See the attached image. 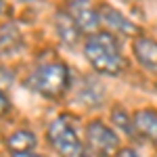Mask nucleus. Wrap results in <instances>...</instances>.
Returning <instances> with one entry per match:
<instances>
[{
	"label": "nucleus",
	"instance_id": "obj_1",
	"mask_svg": "<svg viewBox=\"0 0 157 157\" xmlns=\"http://www.w3.org/2000/svg\"><path fill=\"white\" fill-rule=\"evenodd\" d=\"M84 55L90 65L98 73L105 75H117L124 69V57L120 50V42L113 38L111 32H97L86 40Z\"/></svg>",
	"mask_w": 157,
	"mask_h": 157
},
{
	"label": "nucleus",
	"instance_id": "obj_2",
	"mask_svg": "<svg viewBox=\"0 0 157 157\" xmlns=\"http://www.w3.org/2000/svg\"><path fill=\"white\" fill-rule=\"evenodd\" d=\"M27 86L46 98H61L69 86V69L61 61L38 65L27 78Z\"/></svg>",
	"mask_w": 157,
	"mask_h": 157
},
{
	"label": "nucleus",
	"instance_id": "obj_3",
	"mask_svg": "<svg viewBox=\"0 0 157 157\" xmlns=\"http://www.w3.org/2000/svg\"><path fill=\"white\" fill-rule=\"evenodd\" d=\"M48 143L59 153V157H86V149L75 130V120L67 113L50 121Z\"/></svg>",
	"mask_w": 157,
	"mask_h": 157
},
{
	"label": "nucleus",
	"instance_id": "obj_4",
	"mask_svg": "<svg viewBox=\"0 0 157 157\" xmlns=\"http://www.w3.org/2000/svg\"><path fill=\"white\" fill-rule=\"evenodd\" d=\"M86 136H88V147L90 151L98 157H117L120 153V138L107 124L101 120H94L88 124L86 128Z\"/></svg>",
	"mask_w": 157,
	"mask_h": 157
},
{
	"label": "nucleus",
	"instance_id": "obj_5",
	"mask_svg": "<svg viewBox=\"0 0 157 157\" xmlns=\"http://www.w3.org/2000/svg\"><path fill=\"white\" fill-rule=\"evenodd\" d=\"M71 21L78 25L80 32H88V34H97L101 19H98V11L90 4V0H71L69 4V13Z\"/></svg>",
	"mask_w": 157,
	"mask_h": 157
},
{
	"label": "nucleus",
	"instance_id": "obj_6",
	"mask_svg": "<svg viewBox=\"0 0 157 157\" xmlns=\"http://www.w3.org/2000/svg\"><path fill=\"white\" fill-rule=\"evenodd\" d=\"M98 19H101L103 25H107V29H111V32H120L124 36H136L138 34V27L130 19H126L120 11L111 9L107 4L98 9Z\"/></svg>",
	"mask_w": 157,
	"mask_h": 157
},
{
	"label": "nucleus",
	"instance_id": "obj_7",
	"mask_svg": "<svg viewBox=\"0 0 157 157\" xmlns=\"http://www.w3.org/2000/svg\"><path fill=\"white\" fill-rule=\"evenodd\" d=\"M134 130L140 134L145 140L157 147V111L155 109H143L134 113Z\"/></svg>",
	"mask_w": 157,
	"mask_h": 157
},
{
	"label": "nucleus",
	"instance_id": "obj_8",
	"mask_svg": "<svg viewBox=\"0 0 157 157\" xmlns=\"http://www.w3.org/2000/svg\"><path fill=\"white\" fill-rule=\"evenodd\" d=\"M134 55H136L138 63L145 69L157 73V40L147 38V36L136 38V42H134Z\"/></svg>",
	"mask_w": 157,
	"mask_h": 157
},
{
	"label": "nucleus",
	"instance_id": "obj_9",
	"mask_svg": "<svg viewBox=\"0 0 157 157\" xmlns=\"http://www.w3.org/2000/svg\"><path fill=\"white\" fill-rule=\"evenodd\" d=\"M23 46V40L19 29L13 23H6L0 27V57H11L15 52H19Z\"/></svg>",
	"mask_w": 157,
	"mask_h": 157
},
{
	"label": "nucleus",
	"instance_id": "obj_10",
	"mask_svg": "<svg viewBox=\"0 0 157 157\" xmlns=\"http://www.w3.org/2000/svg\"><path fill=\"white\" fill-rule=\"evenodd\" d=\"M6 147L13 155L19 153H32L36 147V134L29 130H15V132L6 138Z\"/></svg>",
	"mask_w": 157,
	"mask_h": 157
},
{
	"label": "nucleus",
	"instance_id": "obj_11",
	"mask_svg": "<svg viewBox=\"0 0 157 157\" xmlns=\"http://www.w3.org/2000/svg\"><path fill=\"white\" fill-rule=\"evenodd\" d=\"M57 29H59V36L65 42H78V38H80V29L71 21L69 15H63V17L57 19Z\"/></svg>",
	"mask_w": 157,
	"mask_h": 157
},
{
	"label": "nucleus",
	"instance_id": "obj_12",
	"mask_svg": "<svg viewBox=\"0 0 157 157\" xmlns=\"http://www.w3.org/2000/svg\"><path fill=\"white\" fill-rule=\"evenodd\" d=\"M113 120L117 121V126H124V128H126V132L130 134V136L134 134V124H130V120L126 117V111L115 109V111H113Z\"/></svg>",
	"mask_w": 157,
	"mask_h": 157
},
{
	"label": "nucleus",
	"instance_id": "obj_13",
	"mask_svg": "<svg viewBox=\"0 0 157 157\" xmlns=\"http://www.w3.org/2000/svg\"><path fill=\"white\" fill-rule=\"evenodd\" d=\"M11 84H13V73L0 69V90L4 92V88H9Z\"/></svg>",
	"mask_w": 157,
	"mask_h": 157
},
{
	"label": "nucleus",
	"instance_id": "obj_14",
	"mask_svg": "<svg viewBox=\"0 0 157 157\" xmlns=\"http://www.w3.org/2000/svg\"><path fill=\"white\" fill-rule=\"evenodd\" d=\"M9 109H11V101H9V97L0 90V117H2V115H6V113H9Z\"/></svg>",
	"mask_w": 157,
	"mask_h": 157
},
{
	"label": "nucleus",
	"instance_id": "obj_15",
	"mask_svg": "<svg viewBox=\"0 0 157 157\" xmlns=\"http://www.w3.org/2000/svg\"><path fill=\"white\" fill-rule=\"evenodd\" d=\"M117 157H138V155H136V151H132V149H121L120 153H117Z\"/></svg>",
	"mask_w": 157,
	"mask_h": 157
},
{
	"label": "nucleus",
	"instance_id": "obj_16",
	"mask_svg": "<svg viewBox=\"0 0 157 157\" xmlns=\"http://www.w3.org/2000/svg\"><path fill=\"white\" fill-rule=\"evenodd\" d=\"M11 157H42V155H34V153H19V155H11Z\"/></svg>",
	"mask_w": 157,
	"mask_h": 157
},
{
	"label": "nucleus",
	"instance_id": "obj_17",
	"mask_svg": "<svg viewBox=\"0 0 157 157\" xmlns=\"http://www.w3.org/2000/svg\"><path fill=\"white\" fill-rule=\"evenodd\" d=\"M4 11H6V2H4V0H0V17L4 15Z\"/></svg>",
	"mask_w": 157,
	"mask_h": 157
}]
</instances>
